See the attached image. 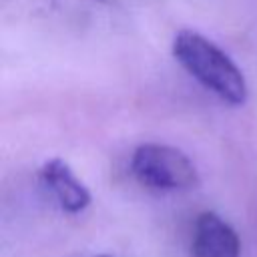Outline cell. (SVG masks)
Instances as JSON below:
<instances>
[{
	"instance_id": "6da1fadb",
	"label": "cell",
	"mask_w": 257,
	"mask_h": 257,
	"mask_svg": "<svg viewBox=\"0 0 257 257\" xmlns=\"http://www.w3.org/2000/svg\"><path fill=\"white\" fill-rule=\"evenodd\" d=\"M173 54L185 70H189L201 84L211 88L223 100L231 104L245 102V76L217 44L193 30H181L175 36Z\"/></svg>"
},
{
	"instance_id": "7a4b0ae2",
	"label": "cell",
	"mask_w": 257,
	"mask_h": 257,
	"mask_svg": "<svg viewBox=\"0 0 257 257\" xmlns=\"http://www.w3.org/2000/svg\"><path fill=\"white\" fill-rule=\"evenodd\" d=\"M131 169L143 185L159 191H185L199 183L193 161L183 151L169 145L145 143L137 147Z\"/></svg>"
},
{
	"instance_id": "3957f363",
	"label": "cell",
	"mask_w": 257,
	"mask_h": 257,
	"mask_svg": "<svg viewBox=\"0 0 257 257\" xmlns=\"http://www.w3.org/2000/svg\"><path fill=\"white\" fill-rule=\"evenodd\" d=\"M241 241L235 229L217 213H201L195 221L193 257H239Z\"/></svg>"
},
{
	"instance_id": "277c9868",
	"label": "cell",
	"mask_w": 257,
	"mask_h": 257,
	"mask_svg": "<svg viewBox=\"0 0 257 257\" xmlns=\"http://www.w3.org/2000/svg\"><path fill=\"white\" fill-rule=\"evenodd\" d=\"M40 177L50 189L58 205L66 213H80L90 203V191L72 173V169L62 159H50L42 165Z\"/></svg>"
},
{
	"instance_id": "5b68a950",
	"label": "cell",
	"mask_w": 257,
	"mask_h": 257,
	"mask_svg": "<svg viewBox=\"0 0 257 257\" xmlns=\"http://www.w3.org/2000/svg\"><path fill=\"white\" fill-rule=\"evenodd\" d=\"M98 257H108V255H98Z\"/></svg>"
}]
</instances>
